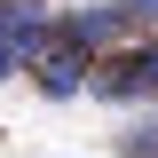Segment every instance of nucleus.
<instances>
[{
  "mask_svg": "<svg viewBox=\"0 0 158 158\" xmlns=\"http://www.w3.org/2000/svg\"><path fill=\"white\" fill-rule=\"evenodd\" d=\"M56 32H63V40H79V48L95 56V48H111V40H127L135 24H127V8H118V0H95V8H71V16H63Z\"/></svg>",
  "mask_w": 158,
  "mask_h": 158,
  "instance_id": "nucleus-3",
  "label": "nucleus"
},
{
  "mask_svg": "<svg viewBox=\"0 0 158 158\" xmlns=\"http://www.w3.org/2000/svg\"><path fill=\"white\" fill-rule=\"evenodd\" d=\"M87 63H95V56H87L79 40H63V32H56V40L32 56V87H40L48 103H71V95H87Z\"/></svg>",
  "mask_w": 158,
  "mask_h": 158,
  "instance_id": "nucleus-2",
  "label": "nucleus"
},
{
  "mask_svg": "<svg viewBox=\"0 0 158 158\" xmlns=\"http://www.w3.org/2000/svg\"><path fill=\"white\" fill-rule=\"evenodd\" d=\"M118 150L127 158H158V127H118Z\"/></svg>",
  "mask_w": 158,
  "mask_h": 158,
  "instance_id": "nucleus-4",
  "label": "nucleus"
},
{
  "mask_svg": "<svg viewBox=\"0 0 158 158\" xmlns=\"http://www.w3.org/2000/svg\"><path fill=\"white\" fill-rule=\"evenodd\" d=\"M56 40V8L48 0H0V79L32 71V56Z\"/></svg>",
  "mask_w": 158,
  "mask_h": 158,
  "instance_id": "nucleus-1",
  "label": "nucleus"
},
{
  "mask_svg": "<svg viewBox=\"0 0 158 158\" xmlns=\"http://www.w3.org/2000/svg\"><path fill=\"white\" fill-rule=\"evenodd\" d=\"M127 8V24H158V0H118Z\"/></svg>",
  "mask_w": 158,
  "mask_h": 158,
  "instance_id": "nucleus-5",
  "label": "nucleus"
}]
</instances>
